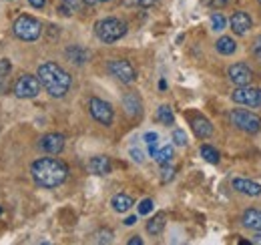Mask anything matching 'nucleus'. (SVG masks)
Here are the masks:
<instances>
[{
	"label": "nucleus",
	"instance_id": "obj_1",
	"mask_svg": "<svg viewBox=\"0 0 261 245\" xmlns=\"http://www.w3.org/2000/svg\"><path fill=\"white\" fill-rule=\"evenodd\" d=\"M31 175H33L34 183L44 189H55L59 185H63L68 177V165L65 161L57 159V157H42L36 159L31 167Z\"/></svg>",
	"mask_w": 261,
	"mask_h": 245
},
{
	"label": "nucleus",
	"instance_id": "obj_2",
	"mask_svg": "<svg viewBox=\"0 0 261 245\" xmlns=\"http://www.w3.org/2000/svg\"><path fill=\"white\" fill-rule=\"evenodd\" d=\"M36 77L40 81V87H44L46 92L55 99H63L72 85L70 75L57 62H42L38 66Z\"/></svg>",
	"mask_w": 261,
	"mask_h": 245
},
{
	"label": "nucleus",
	"instance_id": "obj_3",
	"mask_svg": "<svg viewBox=\"0 0 261 245\" xmlns=\"http://www.w3.org/2000/svg\"><path fill=\"white\" fill-rule=\"evenodd\" d=\"M95 34L98 40L113 44L117 40H121L127 34V22L117 18V16H109V18H100L95 24Z\"/></svg>",
	"mask_w": 261,
	"mask_h": 245
},
{
	"label": "nucleus",
	"instance_id": "obj_4",
	"mask_svg": "<svg viewBox=\"0 0 261 245\" xmlns=\"http://www.w3.org/2000/svg\"><path fill=\"white\" fill-rule=\"evenodd\" d=\"M12 32L16 38L20 40H27V42H33V40H38L40 34H42V24L34 18V16H29V14H22L14 20L12 24Z\"/></svg>",
	"mask_w": 261,
	"mask_h": 245
},
{
	"label": "nucleus",
	"instance_id": "obj_5",
	"mask_svg": "<svg viewBox=\"0 0 261 245\" xmlns=\"http://www.w3.org/2000/svg\"><path fill=\"white\" fill-rule=\"evenodd\" d=\"M229 121L233 127H237L239 131L249 133V135H255L261 131V117H257L251 111H245V109H233L229 113Z\"/></svg>",
	"mask_w": 261,
	"mask_h": 245
},
{
	"label": "nucleus",
	"instance_id": "obj_6",
	"mask_svg": "<svg viewBox=\"0 0 261 245\" xmlns=\"http://www.w3.org/2000/svg\"><path fill=\"white\" fill-rule=\"evenodd\" d=\"M231 99H233V103H237V105H245V107H251V109H259L261 89L243 85V87H237L235 91L231 92Z\"/></svg>",
	"mask_w": 261,
	"mask_h": 245
},
{
	"label": "nucleus",
	"instance_id": "obj_7",
	"mask_svg": "<svg viewBox=\"0 0 261 245\" xmlns=\"http://www.w3.org/2000/svg\"><path fill=\"white\" fill-rule=\"evenodd\" d=\"M89 113H91V117H93L95 121L100 122V125H105V127H111V125H113V119H115L113 107H111L107 101L97 99V96H93V99L89 101Z\"/></svg>",
	"mask_w": 261,
	"mask_h": 245
},
{
	"label": "nucleus",
	"instance_id": "obj_8",
	"mask_svg": "<svg viewBox=\"0 0 261 245\" xmlns=\"http://www.w3.org/2000/svg\"><path fill=\"white\" fill-rule=\"evenodd\" d=\"M40 92V81L34 75H22L14 83V94L18 99H34Z\"/></svg>",
	"mask_w": 261,
	"mask_h": 245
},
{
	"label": "nucleus",
	"instance_id": "obj_9",
	"mask_svg": "<svg viewBox=\"0 0 261 245\" xmlns=\"http://www.w3.org/2000/svg\"><path fill=\"white\" fill-rule=\"evenodd\" d=\"M109 72H111L117 81H121V83H125V85H130V83L137 81V70H135V66H133L129 61H121V59L111 61L109 62Z\"/></svg>",
	"mask_w": 261,
	"mask_h": 245
},
{
	"label": "nucleus",
	"instance_id": "obj_10",
	"mask_svg": "<svg viewBox=\"0 0 261 245\" xmlns=\"http://www.w3.org/2000/svg\"><path fill=\"white\" fill-rule=\"evenodd\" d=\"M227 75H229V81H231L235 87H243V85H249V83L253 81V70H251L245 62L231 64Z\"/></svg>",
	"mask_w": 261,
	"mask_h": 245
},
{
	"label": "nucleus",
	"instance_id": "obj_11",
	"mask_svg": "<svg viewBox=\"0 0 261 245\" xmlns=\"http://www.w3.org/2000/svg\"><path fill=\"white\" fill-rule=\"evenodd\" d=\"M40 149L44 151V153L48 155H59L63 153V149H65V137L61 135V133H48V135H44L42 139H40Z\"/></svg>",
	"mask_w": 261,
	"mask_h": 245
},
{
	"label": "nucleus",
	"instance_id": "obj_12",
	"mask_svg": "<svg viewBox=\"0 0 261 245\" xmlns=\"http://www.w3.org/2000/svg\"><path fill=\"white\" fill-rule=\"evenodd\" d=\"M229 24H231V31L235 32V34L243 36V34H247L249 29L253 27V20H251V16H249L247 12L237 10V12H233V16L229 18Z\"/></svg>",
	"mask_w": 261,
	"mask_h": 245
},
{
	"label": "nucleus",
	"instance_id": "obj_13",
	"mask_svg": "<svg viewBox=\"0 0 261 245\" xmlns=\"http://www.w3.org/2000/svg\"><path fill=\"white\" fill-rule=\"evenodd\" d=\"M191 129H193V133H195L199 139H209L213 135V125H211V121L205 119V117H201V115H193L191 117Z\"/></svg>",
	"mask_w": 261,
	"mask_h": 245
},
{
	"label": "nucleus",
	"instance_id": "obj_14",
	"mask_svg": "<svg viewBox=\"0 0 261 245\" xmlns=\"http://www.w3.org/2000/svg\"><path fill=\"white\" fill-rule=\"evenodd\" d=\"M231 187L237 191V193H243L247 197H259L261 195V185L253 183L249 179H233L231 181Z\"/></svg>",
	"mask_w": 261,
	"mask_h": 245
},
{
	"label": "nucleus",
	"instance_id": "obj_15",
	"mask_svg": "<svg viewBox=\"0 0 261 245\" xmlns=\"http://www.w3.org/2000/svg\"><path fill=\"white\" fill-rule=\"evenodd\" d=\"M111 169H113V163H111V159L109 157H105V155H97V157H93L91 161H89V171L93 173V175H109L111 173Z\"/></svg>",
	"mask_w": 261,
	"mask_h": 245
},
{
	"label": "nucleus",
	"instance_id": "obj_16",
	"mask_svg": "<svg viewBox=\"0 0 261 245\" xmlns=\"http://www.w3.org/2000/svg\"><path fill=\"white\" fill-rule=\"evenodd\" d=\"M241 225L245 229H251V231H259L261 229V211L259 209H247L241 215Z\"/></svg>",
	"mask_w": 261,
	"mask_h": 245
},
{
	"label": "nucleus",
	"instance_id": "obj_17",
	"mask_svg": "<svg viewBox=\"0 0 261 245\" xmlns=\"http://www.w3.org/2000/svg\"><path fill=\"white\" fill-rule=\"evenodd\" d=\"M123 105H125V113L130 115V117H139V115H141V111H143L141 99H139L135 92H129V94L123 99Z\"/></svg>",
	"mask_w": 261,
	"mask_h": 245
},
{
	"label": "nucleus",
	"instance_id": "obj_18",
	"mask_svg": "<svg viewBox=\"0 0 261 245\" xmlns=\"http://www.w3.org/2000/svg\"><path fill=\"white\" fill-rule=\"evenodd\" d=\"M111 205H113V209H115L117 213H127L130 207L135 205V201H133V197H129V195L119 193V195H115V197H113Z\"/></svg>",
	"mask_w": 261,
	"mask_h": 245
},
{
	"label": "nucleus",
	"instance_id": "obj_19",
	"mask_svg": "<svg viewBox=\"0 0 261 245\" xmlns=\"http://www.w3.org/2000/svg\"><path fill=\"white\" fill-rule=\"evenodd\" d=\"M165 223H167V215L157 213L151 221H147V233L149 235H161L165 229Z\"/></svg>",
	"mask_w": 261,
	"mask_h": 245
},
{
	"label": "nucleus",
	"instance_id": "obj_20",
	"mask_svg": "<svg viewBox=\"0 0 261 245\" xmlns=\"http://www.w3.org/2000/svg\"><path fill=\"white\" fill-rule=\"evenodd\" d=\"M215 48H217L219 55L229 57V55H233V53L237 51V42H235L231 36H221V38L215 42Z\"/></svg>",
	"mask_w": 261,
	"mask_h": 245
},
{
	"label": "nucleus",
	"instance_id": "obj_21",
	"mask_svg": "<svg viewBox=\"0 0 261 245\" xmlns=\"http://www.w3.org/2000/svg\"><path fill=\"white\" fill-rule=\"evenodd\" d=\"M151 157L159 163V165H165V163H171V159H173V147L171 145H167V147H161V149H155Z\"/></svg>",
	"mask_w": 261,
	"mask_h": 245
},
{
	"label": "nucleus",
	"instance_id": "obj_22",
	"mask_svg": "<svg viewBox=\"0 0 261 245\" xmlns=\"http://www.w3.org/2000/svg\"><path fill=\"white\" fill-rule=\"evenodd\" d=\"M66 57L74 62V64H83V62H87V59H89V53L85 48H81V46H72V48L66 51Z\"/></svg>",
	"mask_w": 261,
	"mask_h": 245
},
{
	"label": "nucleus",
	"instance_id": "obj_23",
	"mask_svg": "<svg viewBox=\"0 0 261 245\" xmlns=\"http://www.w3.org/2000/svg\"><path fill=\"white\" fill-rule=\"evenodd\" d=\"M157 121L163 122V125H173L175 122V115H173V111H171L169 105H161L157 109Z\"/></svg>",
	"mask_w": 261,
	"mask_h": 245
},
{
	"label": "nucleus",
	"instance_id": "obj_24",
	"mask_svg": "<svg viewBox=\"0 0 261 245\" xmlns=\"http://www.w3.org/2000/svg\"><path fill=\"white\" fill-rule=\"evenodd\" d=\"M201 157H203L207 163H211V165H217V163H219V151L213 149L211 145H201Z\"/></svg>",
	"mask_w": 261,
	"mask_h": 245
},
{
	"label": "nucleus",
	"instance_id": "obj_25",
	"mask_svg": "<svg viewBox=\"0 0 261 245\" xmlns=\"http://www.w3.org/2000/svg\"><path fill=\"white\" fill-rule=\"evenodd\" d=\"M225 27H227V18L221 12H213L211 14V29L215 32H221L225 31Z\"/></svg>",
	"mask_w": 261,
	"mask_h": 245
},
{
	"label": "nucleus",
	"instance_id": "obj_26",
	"mask_svg": "<svg viewBox=\"0 0 261 245\" xmlns=\"http://www.w3.org/2000/svg\"><path fill=\"white\" fill-rule=\"evenodd\" d=\"M81 8V0H63V6H61V12L65 14H72Z\"/></svg>",
	"mask_w": 261,
	"mask_h": 245
},
{
	"label": "nucleus",
	"instance_id": "obj_27",
	"mask_svg": "<svg viewBox=\"0 0 261 245\" xmlns=\"http://www.w3.org/2000/svg\"><path fill=\"white\" fill-rule=\"evenodd\" d=\"M95 241L97 243H111L113 241V231L111 229H100L95 233Z\"/></svg>",
	"mask_w": 261,
	"mask_h": 245
},
{
	"label": "nucleus",
	"instance_id": "obj_28",
	"mask_svg": "<svg viewBox=\"0 0 261 245\" xmlns=\"http://www.w3.org/2000/svg\"><path fill=\"white\" fill-rule=\"evenodd\" d=\"M173 143H175L177 147H185V145H187V135H185L183 129H175V131H173Z\"/></svg>",
	"mask_w": 261,
	"mask_h": 245
},
{
	"label": "nucleus",
	"instance_id": "obj_29",
	"mask_svg": "<svg viewBox=\"0 0 261 245\" xmlns=\"http://www.w3.org/2000/svg\"><path fill=\"white\" fill-rule=\"evenodd\" d=\"M143 139H145V143L149 145V153H153V151L157 149V141H159V135H157V133H147Z\"/></svg>",
	"mask_w": 261,
	"mask_h": 245
},
{
	"label": "nucleus",
	"instance_id": "obj_30",
	"mask_svg": "<svg viewBox=\"0 0 261 245\" xmlns=\"http://www.w3.org/2000/svg\"><path fill=\"white\" fill-rule=\"evenodd\" d=\"M173 177H175V167H171L169 163H165L163 169H161V181L167 183V181H171Z\"/></svg>",
	"mask_w": 261,
	"mask_h": 245
},
{
	"label": "nucleus",
	"instance_id": "obj_31",
	"mask_svg": "<svg viewBox=\"0 0 261 245\" xmlns=\"http://www.w3.org/2000/svg\"><path fill=\"white\" fill-rule=\"evenodd\" d=\"M129 6H139V8H149L153 4H157V0H123Z\"/></svg>",
	"mask_w": 261,
	"mask_h": 245
},
{
	"label": "nucleus",
	"instance_id": "obj_32",
	"mask_svg": "<svg viewBox=\"0 0 261 245\" xmlns=\"http://www.w3.org/2000/svg\"><path fill=\"white\" fill-rule=\"evenodd\" d=\"M153 211V201L151 199H143L139 203V215H149Z\"/></svg>",
	"mask_w": 261,
	"mask_h": 245
},
{
	"label": "nucleus",
	"instance_id": "obj_33",
	"mask_svg": "<svg viewBox=\"0 0 261 245\" xmlns=\"http://www.w3.org/2000/svg\"><path fill=\"white\" fill-rule=\"evenodd\" d=\"M10 70H12L10 61H8V59H0V79L8 77V75H10Z\"/></svg>",
	"mask_w": 261,
	"mask_h": 245
},
{
	"label": "nucleus",
	"instance_id": "obj_34",
	"mask_svg": "<svg viewBox=\"0 0 261 245\" xmlns=\"http://www.w3.org/2000/svg\"><path fill=\"white\" fill-rule=\"evenodd\" d=\"M251 51H253V55H255V59L261 62V34L253 40V46H251Z\"/></svg>",
	"mask_w": 261,
	"mask_h": 245
},
{
	"label": "nucleus",
	"instance_id": "obj_35",
	"mask_svg": "<svg viewBox=\"0 0 261 245\" xmlns=\"http://www.w3.org/2000/svg\"><path fill=\"white\" fill-rule=\"evenodd\" d=\"M29 2L33 8H44V4H46V0H29Z\"/></svg>",
	"mask_w": 261,
	"mask_h": 245
},
{
	"label": "nucleus",
	"instance_id": "obj_36",
	"mask_svg": "<svg viewBox=\"0 0 261 245\" xmlns=\"http://www.w3.org/2000/svg\"><path fill=\"white\" fill-rule=\"evenodd\" d=\"M130 155H133V159H135L137 163H141V161H143V155H141V151H137V149H133V151H130Z\"/></svg>",
	"mask_w": 261,
	"mask_h": 245
},
{
	"label": "nucleus",
	"instance_id": "obj_37",
	"mask_svg": "<svg viewBox=\"0 0 261 245\" xmlns=\"http://www.w3.org/2000/svg\"><path fill=\"white\" fill-rule=\"evenodd\" d=\"M85 4H89V6H95V4H105V2H111V0H83Z\"/></svg>",
	"mask_w": 261,
	"mask_h": 245
},
{
	"label": "nucleus",
	"instance_id": "obj_38",
	"mask_svg": "<svg viewBox=\"0 0 261 245\" xmlns=\"http://www.w3.org/2000/svg\"><path fill=\"white\" fill-rule=\"evenodd\" d=\"M129 245H143V239L139 235H135L133 239H129Z\"/></svg>",
	"mask_w": 261,
	"mask_h": 245
},
{
	"label": "nucleus",
	"instance_id": "obj_39",
	"mask_svg": "<svg viewBox=\"0 0 261 245\" xmlns=\"http://www.w3.org/2000/svg\"><path fill=\"white\" fill-rule=\"evenodd\" d=\"M253 243L261 245V229L259 231H255V235H253Z\"/></svg>",
	"mask_w": 261,
	"mask_h": 245
},
{
	"label": "nucleus",
	"instance_id": "obj_40",
	"mask_svg": "<svg viewBox=\"0 0 261 245\" xmlns=\"http://www.w3.org/2000/svg\"><path fill=\"white\" fill-rule=\"evenodd\" d=\"M135 223H137V217H135V215L125 219V225H135Z\"/></svg>",
	"mask_w": 261,
	"mask_h": 245
},
{
	"label": "nucleus",
	"instance_id": "obj_41",
	"mask_svg": "<svg viewBox=\"0 0 261 245\" xmlns=\"http://www.w3.org/2000/svg\"><path fill=\"white\" fill-rule=\"evenodd\" d=\"M0 213H2V207H0Z\"/></svg>",
	"mask_w": 261,
	"mask_h": 245
},
{
	"label": "nucleus",
	"instance_id": "obj_42",
	"mask_svg": "<svg viewBox=\"0 0 261 245\" xmlns=\"http://www.w3.org/2000/svg\"><path fill=\"white\" fill-rule=\"evenodd\" d=\"M257 2H259V4H261V0H257Z\"/></svg>",
	"mask_w": 261,
	"mask_h": 245
}]
</instances>
